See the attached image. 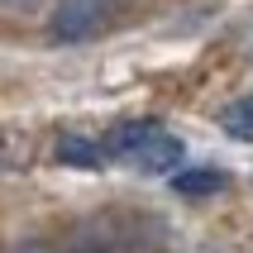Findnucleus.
Listing matches in <instances>:
<instances>
[{
	"label": "nucleus",
	"mask_w": 253,
	"mask_h": 253,
	"mask_svg": "<svg viewBox=\"0 0 253 253\" xmlns=\"http://www.w3.org/2000/svg\"><path fill=\"white\" fill-rule=\"evenodd\" d=\"M100 148H105V158H115V163H125V168H134V172H148V177H163V172L172 177L177 163L186 158L182 139L168 134L163 125H153V120L110 129V134L100 139Z\"/></svg>",
	"instance_id": "nucleus-1"
},
{
	"label": "nucleus",
	"mask_w": 253,
	"mask_h": 253,
	"mask_svg": "<svg viewBox=\"0 0 253 253\" xmlns=\"http://www.w3.org/2000/svg\"><path fill=\"white\" fill-rule=\"evenodd\" d=\"M105 10H110V0H62L53 29L62 39H82V34H91V29L105 19Z\"/></svg>",
	"instance_id": "nucleus-2"
},
{
	"label": "nucleus",
	"mask_w": 253,
	"mask_h": 253,
	"mask_svg": "<svg viewBox=\"0 0 253 253\" xmlns=\"http://www.w3.org/2000/svg\"><path fill=\"white\" fill-rule=\"evenodd\" d=\"M225 172L215 168H177L172 172V186H177V196H215V191H225Z\"/></svg>",
	"instance_id": "nucleus-3"
},
{
	"label": "nucleus",
	"mask_w": 253,
	"mask_h": 253,
	"mask_svg": "<svg viewBox=\"0 0 253 253\" xmlns=\"http://www.w3.org/2000/svg\"><path fill=\"white\" fill-rule=\"evenodd\" d=\"M220 129H225L234 143H253V96H239L220 110Z\"/></svg>",
	"instance_id": "nucleus-4"
},
{
	"label": "nucleus",
	"mask_w": 253,
	"mask_h": 253,
	"mask_svg": "<svg viewBox=\"0 0 253 253\" xmlns=\"http://www.w3.org/2000/svg\"><path fill=\"white\" fill-rule=\"evenodd\" d=\"M57 163H77V168H100L105 163V148L86 139H62L57 143Z\"/></svg>",
	"instance_id": "nucleus-5"
},
{
	"label": "nucleus",
	"mask_w": 253,
	"mask_h": 253,
	"mask_svg": "<svg viewBox=\"0 0 253 253\" xmlns=\"http://www.w3.org/2000/svg\"><path fill=\"white\" fill-rule=\"evenodd\" d=\"M0 5H5V10H14V5H29V0H0Z\"/></svg>",
	"instance_id": "nucleus-6"
},
{
	"label": "nucleus",
	"mask_w": 253,
	"mask_h": 253,
	"mask_svg": "<svg viewBox=\"0 0 253 253\" xmlns=\"http://www.w3.org/2000/svg\"><path fill=\"white\" fill-rule=\"evenodd\" d=\"M0 168H5V148H0Z\"/></svg>",
	"instance_id": "nucleus-7"
}]
</instances>
